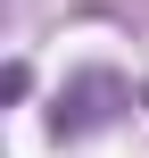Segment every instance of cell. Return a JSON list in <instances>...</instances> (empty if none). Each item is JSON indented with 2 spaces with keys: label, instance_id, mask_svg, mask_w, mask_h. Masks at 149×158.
Segmentation results:
<instances>
[{
  "label": "cell",
  "instance_id": "6da1fadb",
  "mask_svg": "<svg viewBox=\"0 0 149 158\" xmlns=\"http://www.w3.org/2000/svg\"><path fill=\"white\" fill-rule=\"evenodd\" d=\"M108 92H116L108 75H83L75 92H58V108H50V133H58V142H75V133H91V125L108 117V108H91V100H108Z\"/></svg>",
  "mask_w": 149,
  "mask_h": 158
}]
</instances>
